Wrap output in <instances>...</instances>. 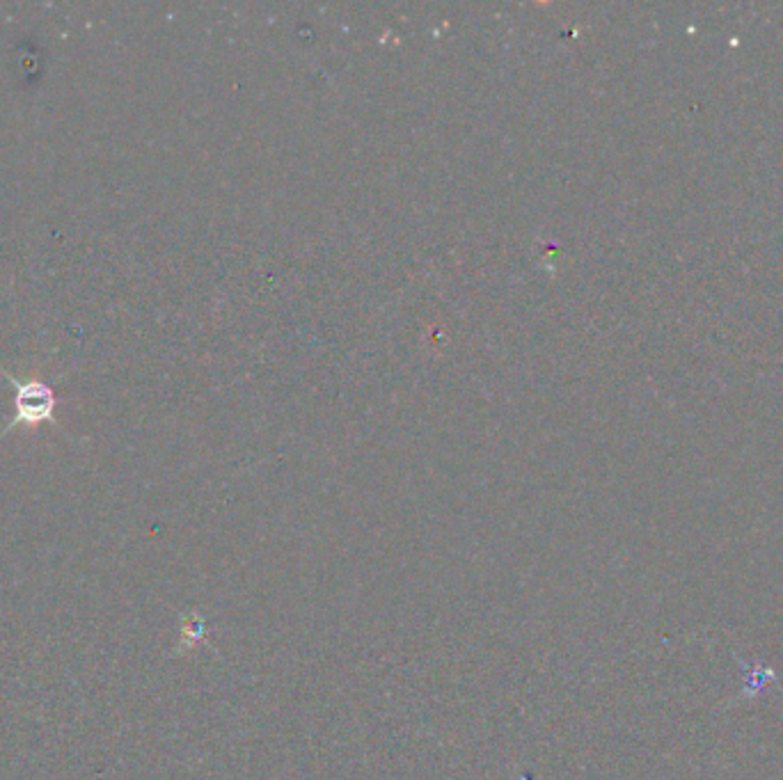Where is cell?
I'll return each mask as SVG.
<instances>
[{"label": "cell", "instance_id": "obj_1", "mask_svg": "<svg viewBox=\"0 0 783 780\" xmlns=\"http://www.w3.org/2000/svg\"><path fill=\"white\" fill-rule=\"evenodd\" d=\"M53 392L42 382H28L17 389V419L26 424H37L53 412Z\"/></svg>", "mask_w": 783, "mask_h": 780}]
</instances>
